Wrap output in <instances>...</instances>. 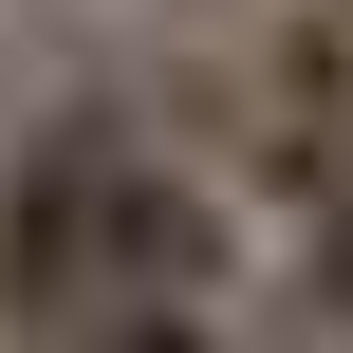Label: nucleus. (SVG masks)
<instances>
[{"instance_id":"nucleus-1","label":"nucleus","mask_w":353,"mask_h":353,"mask_svg":"<svg viewBox=\"0 0 353 353\" xmlns=\"http://www.w3.org/2000/svg\"><path fill=\"white\" fill-rule=\"evenodd\" d=\"M130 149H149V130H130L112 93H74V112H37V130L0 149V353H93Z\"/></svg>"},{"instance_id":"nucleus-2","label":"nucleus","mask_w":353,"mask_h":353,"mask_svg":"<svg viewBox=\"0 0 353 353\" xmlns=\"http://www.w3.org/2000/svg\"><path fill=\"white\" fill-rule=\"evenodd\" d=\"M112 316H242V205L168 149H130L112 186Z\"/></svg>"},{"instance_id":"nucleus-4","label":"nucleus","mask_w":353,"mask_h":353,"mask_svg":"<svg viewBox=\"0 0 353 353\" xmlns=\"http://www.w3.org/2000/svg\"><path fill=\"white\" fill-rule=\"evenodd\" d=\"M335 19H353V0H335Z\"/></svg>"},{"instance_id":"nucleus-3","label":"nucleus","mask_w":353,"mask_h":353,"mask_svg":"<svg viewBox=\"0 0 353 353\" xmlns=\"http://www.w3.org/2000/svg\"><path fill=\"white\" fill-rule=\"evenodd\" d=\"M93 353H223V316H93Z\"/></svg>"}]
</instances>
